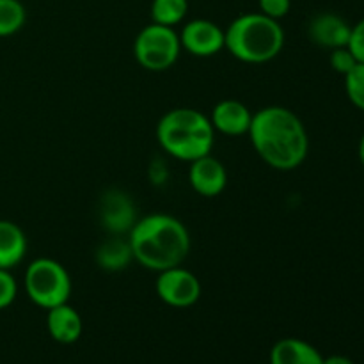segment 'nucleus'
Wrapping results in <instances>:
<instances>
[{"mask_svg": "<svg viewBox=\"0 0 364 364\" xmlns=\"http://www.w3.org/2000/svg\"><path fill=\"white\" fill-rule=\"evenodd\" d=\"M259 13L279 21L291 9V0H258Z\"/></svg>", "mask_w": 364, "mask_h": 364, "instance_id": "obj_22", "label": "nucleus"}, {"mask_svg": "<svg viewBox=\"0 0 364 364\" xmlns=\"http://www.w3.org/2000/svg\"><path fill=\"white\" fill-rule=\"evenodd\" d=\"M181 50L194 57H213L224 50V31L215 21L196 18L187 21L180 34Z\"/></svg>", "mask_w": 364, "mask_h": 364, "instance_id": "obj_8", "label": "nucleus"}, {"mask_svg": "<svg viewBox=\"0 0 364 364\" xmlns=\"http://www.w3.org/2000/svg\"><path fill=\"white\" fill-rule=\"evenodd\" d=\"M156 295L164 304L176 309L191 308L201 299V281L194 272L181 265L159 272L155 283Z\"/></svg>", "mask_w": 364, "mask_h": 364, "instance_id": "obj_7", "label": "nucleus"}, {"mask_svg": "<svg viewBox=\"0 0 364 364\" xmlns=\"http://www.w3.org/2000/svg\"><path fill=\"white\" fill-rule=\"evenodd\" d=\"M188 13V0H153L151 20L153 23L176 27L185 20Z\"/></svg>", "mask_w": 364, "mask_h": 364, "instance_id": "obj_17", "label": "nucleus"}, {"mask_svg": "<svg viewBox=\"0 0 364 364\" xmlns=\"http://www.w3.org/2000/svg\"><path fill=\"white\" fill-rule=\"evenodd\" d=\"M252 112L245 103L238 100L228 98L220 100L212 110L210 123L213 130L219 134L228 135V137H238V135H247L249 127H251Z\"/></svg>", "mask_w": 364, "mask_h": 364, "instance_id": "obj_12", "label": "nucleus"}, {"mask_svg": "<svg viewBox=\"0 0 364 364\" xmlns=\"http://www.w3.org/2000/svg\"><path fill=\"white\" fill-rule=\"evenodd\" d=\"M156 141L169 156L194 162L210 155L215 144V130L201 110L180 107L171 109L156 124Z\"/></svg>", "mask_w": 364, "mask_h": 364, "instance_id": "obj_3", "label": "nucleus"}, {"mask_svg": "<svg viewBox=\"0 0 364 364\" xmlns=\"http://www.w3.org/2000/svg\"><path fill=\"white\" fill-rule=\"evenodd\" d=\"M95 258L100 269L105 272H121L134 262V252H132L128 238L112 235V238H107L103 244H100Z\"/></svg>", "mask_w": 364, "mask_h": 364, "instance_id": "obj_16", "label": "nucleus"}, {"mask_svg": "<svg viewBox=\"0 0 364 364\" xmlns=\"http://www.w3.org/2000/svg\"><path fill=\"white\" fill-rule=\"evenodd\" d=\"M352 25L334 13H320L309 20L308 36L316 46L334 50L348 45Z\"/></svg>", "mask_w": 364, "mask_h": 364, "instance_id": "obj_11", "label": "nucleus"}, {"mask_svg": "<svg viewBox=\"0 0 364 364\" xmlns=\"http://www.w3.org/2000/svg\"><path fill=\"white\" fill-rule=\"evenodd\" d=\"M358 155H359V160H361V166L364 167V135L361 139H359V146H358Z\"/></svg>", "mask_w": 364, "mask_h": 364, "instance_id": "obj_25", "label": "nucleus"}, {"mask_svg": "<svg viewBox=\"0 0 364 364\" xmlns=\"http://www.w3.org/2000/svg\"><path fill=\"white\" fill-rule=\"evenodd\" d=\"M329 64L336 73L340 75H347L354 70V66L358 64V59L354 57V53L350 52L348 46H341V48H334L331 50L329 55Z\"/></svg>", "mask_w": 364, "mask_h": 364, "instance_id": "obj_20", "label": "nucleus"}, {"mask_svg": "<svg viewBox=\"0 0 364 364\" xmlns=\"http://www.w3.org/2000/svg\"><path fill=\"white\" fill-rule=\"evenodd\" d=\"M323 355L301 338H283L270 350V364H322Z\"/></svg>", "mask_w": 364, "mask_h": 364, "instance_id": "obj_14", "label": "nucleus"}, {"mask_svg": "<svg viewBox=\"0 0 364 364\" xmlns=\"http://www.w3.org/2000/svg\"><path fill=\"white\" fill-rule=\"evenodd\" d=\"M345 91L352 105L364 112V63H358L350 73L345 75Z\"/></svg>", "mask_w": 364, "mask_h": 364, "instance_id": "obj_19", "label": "nucleus"}, {"mask_svg": "<svg viewBox=\"0 0 364 364\" xmlns=\"http://www.w3.org/2000/svg\"><path fill=\"white\" fill-rule=\"evenodd\" d=\"M27 247L25 231L13 220H0V269L11 270L20 265Z\"/></svg>", "mask_w": 364, "mask_h": 364, "instance_id": "obj_15", "label": "nucleus"}, {"mask_svg": "<svg viewBox=\"0 0 364 364\" xmlns=\"http://www.w3.org/2000/svg\"><path fill=\"white\" fill-rule=\"evenodd\" d=\"M46 331L50 338L60 345H73L77 343L84 333V320L80 313L70 306L60 304L55 308L48 309L46 315Z\"/></svg>", "mask_w": 364, "mask_h": 364, "instance_id": "obj_13", "label": "nucleus"}, {"mask_svg": "<svg viewBox=\"0 0 364 364\" xmlns=\"http://www.w3.org/2000/svg\"><path fill=\"white\" fill-rule=\"evenodd\" d=\"M181 53L180 34L174 27L151 23L146 25L134 41V57L139 66L153 73L171 70Z\"/></svg>", "mask_w": 364, "mask_h": 364, "instance_id": "obj_6", "label": "nucleus"}, {"mask_svg": "<svg viewBox=\"0 0 364 364\" xmlns=\"http://www.w3.org/2000/svg\"><path fill=\"white\" fill-rule=\"evenodd\" d=\"M134 262L153 272L183 265L191 252L187 226L167 213H151L137 219L128 233Z\"/></svg>", "mask_w": 364, "mask_h": 364, "instance_id": "obj_2", "label": "nucleus"}, {"mask_svg": "<svg viewBox=\"0 0 364 364\" xmlns=\"http://www.w3.org/2000/svg\"><path fill=\"white\" fill-rule=\"evenodd\" d=\"M347 46L354 53L358 63H364V18L355 25H352L350 39H348Z\"/></svg>", "mask_w": 364, "mask_h": 364, "instance_id": "obj_23", "label": "nucleus"}, {"mask_svg": "<svg viewBox=\"0 0 364 364\" xmlns=\"http://www.w3.org/2000/svg\"><path fill=\"white\" fill-rule=\"evenodd\" d=\"M70 272L63 263L52 258H38L25 270V291L38 308L52 309L66 304L71 297Z\"/></svg>", "mask_w": 364, "mask_h": 364, "instance_id": "obj_5", "label": "nucleus"}, {"mask_svg": "<svg viewBox=\"0 0 364 364\" xmlns=\"http://www.w3.org/2000/svg\"><path fill=\"white\" fill-rule=\"evenodd\" d=\"M322 364H354V361H352L350 358H347V355L334 354L329 355V358H323Z\"/></svg>", "mask_w": 364, "mask_h": 364, "instance_id": "obj_24", "label": "nucleus"}, {"mask_svg": "<svg viewBox=\"0 0 364 364\" xmlns=\"http://www.w3.org/2000/svg\"><path fill=\"white\" fill-rule=\"evenodd\" d=\"M98 213L103 230L109 231L110 235L130 233L134 224L137 223V212L132 198L127 192L116 188L109 191L100 199Z\"/></svg>", "mask_w": 364, "mask_h": 364, "instance_id": "obj_9", "label": "nucleus"}, {"mask_svg": "<svg viewBox=\"0 0 364 364\" xmlns=\"http://www.w3.org/2000/svg\"><path fill=\"white\" fill-rule=\"evenodd\" d=\"M283 46L281 23L259 11L240 14L224 31V48L245 64L270 63L283 52Z\"/></svg>", "mask_w": 364, "mask_h": 364, "instance_id": "obj_4", "label": "nucleus"}, {"mask_svg": "<svg viewBox=\"0 0 364 364\" xmlns=\"http://www.w3.org/2000/svg\"><path fill=\"white\" fill-rule=\"evenodd\" d=\"M18 295V284L11 270L0 269V311L9 308Z\"/></svg>", "mask_w": 364, "mask_h": 364, "instance_id": "obj_21", "label": "nucleus"}, {"mask_svg": "<svg viewBox=\"0 0 364 364\" xmlns=\"http://www.w3.org/2000/svg\"><path fill=\"white\" fill-rule=\"evenodd\" d=\"M259 159L276 171H295L309 155V135L294 110L269 105L252 112L247 132Z\"/></svg>", "mask_w": 364, "mask_h": 364, "instance_id": "obj_1", "label": "nucleus"}, {"mask_svg": "<svg viewBox=\"0 0 364 364\" xmlns=\"http://www.w3.org/2000/svg\"><path fill=\"white\" fill-rule=\"evenodd\" d=\"M188 183L192 191L198 192L203 198H217L223 194L228 185V171L224 164L210 153L191 162Z\"/></svg>", "mask_w": 364, "mask_h": 364, "instance_id": "obj_10", "label": "nucleus"}, {"mask_svg": "<svg viewBox=\"0 0 364 364\" xmlns=\"http://www.w3.org/2000/svg\"><path fill=\"white\" fill-rule=\"evenodd\" d=\"M27 11L20 0H0V38H7L23 28Z\"/></svg>", "mask_w": 364, "mask_h": 364, "instance_id": "obj_18", "label": "nucleus"}]
</instances>
